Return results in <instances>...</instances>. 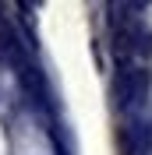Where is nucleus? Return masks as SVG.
<instances>
[{"mask_svg": "<svg viewBox=\"0 0 152 155\" xmlns=\"http://www.w3.org/2000/svg\"><path fill=\"white\" fill-rule=\"evenodd\" d=\"M113 92H117V102H120L124 109L142 106L145 95H149V71H142V67H124L120 74H117V81H113Z\"/></svg>", "mask_w": 152, "mask_h": 155, "instance_id": "nucleus-1", "label": "nucleus"}]
</instances>
